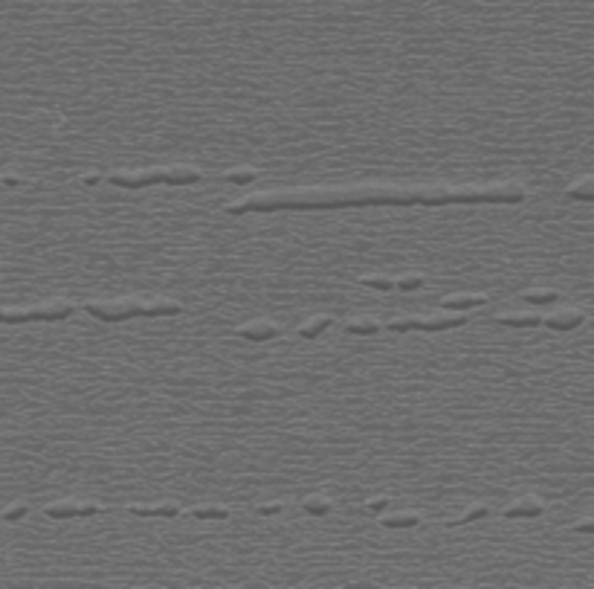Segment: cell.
I'll return each instance as SVG.
<instances>
[{"instance_id":"6da1fadb","label":"cell","mask_w":594,"mask_h":589,"mask_svg":"<svg viewBox=\"0 0 594 589\" xmlns=\"http://www.w3.org/2000/svg\"><path fill=\"white\" fill-rule=\"evenodd\" d=\"M441 206L458 203V189L453 186H348V189H304V192H284V195H250L232 201L226 206L229 215H244V212H278V209H337V206Z\"/></svg>"},{"instance_id":"7a4b0ae2","label":"cell","mask_w":594,"mask_h":589,"mask_svg":"<svg viewBox=\"0 0 594 589\" xmlns=\"http://www.w3.org/2000/svg\"><path fill=\"white\" fill-rule=\"evenodd\" d=\"M84 311L90 317H96L102 322H122L131 317H146V302H139L136 296H125V299H113V302H84Z\"/></svg>"},{"instance_id":"3957f363","label":"cell","mask_w":594,"mask_h":589,"mask_svg":"<svg viewBox=\"0 0 594 589\" xmlns=\"http://www.w3.org/2000/svg\"><path fill=\"white\" fill-rule=\"evenodd\" d=\"M467 317L461 314H438V317H397L389 322L392 331H449V328H464Z\"/></svg>"},{"instance_id":"277c9868","label":"cell","mask_w":594,"mask_h":589,"mask_svg":"<svg viewBox=\"0 0 594 589\" xmlns=\"http://www.w3.org/2000/svg\"><path fill=\"white\" fill-rule=\"evenodd\" d=\"M108 180L113 186H119V189H146V186H154V183H165V175L160 169H151V172H113Z\"/></svg>"},{"instance_id":"5b68a950","label":"cell","mask_w":594,"mask_h":589,"mask_svg":"<svg viewBox=\"0 0 594 589\" xmlns=\"http://www.w3.org/2000/svg\"><path fill=\"white\" fill-rule=\"evenodd\" d=\"M278 334V325L270 322V319H252V322H244L238 328V337L244 340H252V343H267Z\"/></svg>"},{"instance_id":"8992f818","label":"cell","mask_w":594,"mask_h":589,"mask_svg":"<svg viewBox=\"0 0 594 589\" xmlns=\"http://www.w3.org/2000/svg\"><path fill=\"white\" fill-rule=\"evenodd\" d=\"M542 514H545V502L539 497H531V493L505 508L508 520H525V517H542Z\"/></svg>"},{"instance_id":"52a82bcc","label":"cell","mask_w":594,"mask_h":589,"mask_svg":"<svg viewBox=\"0 0 594 589\" xmlns=\"http://www.w3.org/2000/svg\"><path fill=\"white\" fill-rule=\"evenodd\" d=\"M586 319L583 311H557V314H548L542 317V325L545 328H554V331H572V328H580Z\"/></svg>"},{"instance_id":"ba28073f","label":"cell","mask_w":594,"mask_h":589,"mask_svg":"<svg viewBox=\"0 0 594 589\" xmlns=\"http://www.w3.org/2000/svg\"><path fill=\"white\" fill-rule=\"evenodd\" d=\"M484 302H487V296H482V293H449L441 299V308L444 311H470Z\"/></svg>"},{"instance_id":"9c48e42d","label":"cell","mask_w":594,"mask_h":589,"mask_svg":"<svg viewBox=\"0 0 594 589\" xmlns=\"http://www.w3.org/2000/svg\"><path fill=\"white\" fill-rule=\"evenodd\" d=\"M162 175H165V183H172V186H188V183L203 180V172L195 166H169V169H162Z\"/></svg>"},{"instance_id":"30bf717a","label":"cell","mask_w":594,"mask_h":589,"mask_svg":"<svg viewBox=\"0 0 594 589\" xmlns=\"http://www.w3.org/2000/svg\"><path fill=\"white\" fill-rule=\"evenodd\" d=\"M125 511L134 514V517H165V520H172V517L180 514V508L174 502H160V505H136V502H131Z\"/></svg>"},{"instance_id":"8fae6325","label":"cell","mask_w":594,"mask_h":589,"mask_svg":"<svg viewBox=\"0 0 594 589\" xmlns=\"http://www.w3.org/2000/svg\"><path fill=\"white\" fill-rule=\"evenodd\" d=\"M79 511H82L79 500H58L44 508V514L50 517V520H70V517H79Z\"/></svg>"},{"instance_id":"7c38bea8","label":"cell","mask_w":594,"mask_h":589,"mask_svg":"<svg viewBox=\"0 0 594 589\" xmlns=\"http://www.w3.org/2000/svg\"><path fill=\"white\" fill-rule=\"evenodd\" d=\"M76 311V305L73 302H67V299H53V302H41V314L46 322H56V319H67L70 314Z\"/></svg>"},{"instance_id":"4fadbf2b","label":"cell","mask_w":594,"mask_h":589,"mask_svg":"<svg viewBox=\"0 0 594 589\" xmlns=\"http://www.w3.org/2000/svg\"><path fill=\"white\" fill-rule=\"evenodd\" d=\"M420 517L415 511H400V514H380V526L383 528H415Z\"/></svg>"},{"instance_id":"5bb4252c","label":"cell","mask_w":594,"mask_h":589,"mask_svg":"<svg viewBox=\"0 0 594 589\" xmlns=\"http://www.w3.org/2000/svg\"><path fill=\"white\" fill-rule=\"evenodd\" d=\"M183 305L174 299H148L146 302V317H177Z\"/></svg>"},{"instance_id":"9a60e30c","label":"cell","mask_w":594,"mask_h":589,"mask_svg":"<svg viewBox=\"0 0 594 589\" xmlns=\"http://www.w3.org/2000/svg\"><path fill=\"white\" fill-rule=\"evenodd\" d=\"M330 322H334V317H328V314H316V317H311L307 322H302V325H299V337H302V340H316V337L325 331V328H328Z\"/></svg>"},{"instance_id":"2e32d148","label":"cell","mask_w":594,"mask_h":589,"mask_svg":"<svg viewBox=\"0 0 594 589\" xmlns=\"http://www.w3.org/2000/svg\"><path fill=\"white\" fill-rule=\"evenodd\" d=\"M496 322L508 328H536L542 325V317L539 314H498Z\"/></svg>"},{"instance_id":"e0dca14e","label":"cell","mask_w":594,"mask_h":589,"mask_svg":"<svg viewBox=\"0 0 594 589\" xmlns=\"http://www.w3.org/2000/svg\"><path fill=\"white\" fill-rule=\"evenodd\" d=\"M380 328H383V325H380L374 317H351V319L345 322V331H348V334H356V337L377 334Z\"/></svg>"},{"instance_id":"ac0fdd59","label":"cell","mask_w":594,"mask_h":589,"mask_svg":"<svg viewBox=\"0 0 594 589\" xmlns=\"http://www.w3.org/2000/svg\"><path fill=\"white\" fill-rule=\"evenodd\" d=\"M487 514H490V508H487L484 502H475V505H470L461 517H453V520H444V526H449V528H456V526H467V523L482 520V517H487Z\"/></svg>"},{"instance_id":"d6986e66","label":"cell","mask_w":594,"mask_h":589,"mask_svg":"<svg viewBox=\"0 0 594 589\" xmlns=\"http://www.w3.org/2000/svg\"><path fill=\"white\" fill-rule=\"evenodd\" d=\"M568 198L574 201H594V177H580L565 189Z\"/></svg>"},{"instance_id":"ffe728a7","label":"cell","mask_w":594,"mask_h":589,"mask_svg":"<svg viewBox=\"0 0 594 589\" xmlns=\"http://www.w3.org/2000/svg\"><path fill=\"white\" fill-rule=\"evenodd\" d=\"M188 517H195V520H226L229 508L226 505H195L188 511Z\"/></svg>"},{"instance_id":"44dd1931","label":"cell","mask_w":594,"mask_h":589,"mask_svg":"<svg viewBox=\"0 0 594 589\" xmlns=\"http://www.w3.org/2000/svg\"><path fill=\"white\" fill-rule=\"evenodd\" d=\"M330 508H334V502H330L328 497H322V493L302 500V511L304 514H314V517H325V514H330Z\"/></svg>"},{"instance_id":"7402d4cb","label":"cell","mask_w":594,"mask_h":589,"mask_svg":"<svg viewBox=\"0 0 594 589\" xmlns=\"http://www.w3.org/2000/svg\"><path fill=\"white\" fill-rule=\"evenodd\" d=\"M0 322L20 325V322H35L32 308H0Z\"/></svg>"},{"instance_id":"603a6c76","label":"cell","mask_w":594,"mask_h":589,"mask_svg":"<svg viewBox=\"0 0 594 589\" xmlns=\"http://www.w3.org/2000/svg\"><path fill=\"white\" fill-rule=\"evenodd\" d=\"M360 281H363L366 288H374V291H392V288H397V279H392L386 273H366V276H360Z\"/></svg>"},{"instance_id":"cb8c5ba5","label":"cell","mask_w":594,"mask_h":589,"mask_svg":"<svg viewBox=\"0 0 594 589\" xmlns=\"http://www.w3.org/2000/svg\"><path fill=\"white\" fill-rule=\"evenodd\" d=\"M221 177L226 183H235V186H247V183H252L258 177V172L255 169H232V172H224Z\"/></svg>"},{"instance_id":"d4e9b609","label":"cell","mask_w":594,"mask_h":589,"mask_svg":"<svg viewBox=\"0 0 594 589\" xmlns=\"http://www.w3.org/2000/svg\"><path fill=\"white\" fill-rule=\"evenodd\" d=\"M522 299L531 305H551L560 299V293L557 291H522Z\"/></svg>"},{"instance_id":"484cf974","label":"cell","mask_w":594,"mask_h":589,"mask_svg":"<svg viewBox=\"0 0 594 589\" xmlns=\"http://www.w3.org/2000/svg\"><path fill=\"white\" fill-rule=\"evenodd\" d=\"M426 285V276L423 273H403L400 279H397V288L400 291H418V288H423Z\"/></svg>"},{"instance_id":"4316f807","label":"cell","mask_w":594,"mask_h":589,"mask_svg":"<svg viewBox=\"0 0 594 589\" xmlns=\"http://www.w3.org/2000/svg\"><path fill=\"white\" fill-rule=\"evenodd\" d=\"M27 514H30L27 502H12V505L4 508V520H6V523H18V520H23Z\"/></svg>"},{"instance_id":"83f0119b","label":"cell","mask_w":594,"mask_h":589,"mask_svg":"<svg viewBox=\"0 0 594 589\" xmlns=\"http://www.w3.org/2000/svg\"><path fill=\"white\" fill-rule=\"evenodd\" d=\"M284 511V502H261L258 508H255V514H264V517H273V514H281Z\"/></svg>"},{"instance_id":"f1b7e54d","label":"cell","mask_w":594,"mask_h":589,"mask_svg":"<svg viewBox=\"0 0 594 589\" xmlns=\"http://www.w3.org/2000/svg\"><path fill=\"white\" fill-rule=\"evenodd\" d=\"M366 508H368V511H374V514H383V511L389 508V497H374V500H368V502H366Z\"/></svg>"},{"instance_id":"f546056e","label":"cell","mask_w":594,"mask_h":589,"mask_svg":"<svg viewBox=\"0 0 594 589\" xmlns=\"http://www.w3.org/2000/svg\"><path fill=\"white\" fill-rule=\"evenodd\" d=\"M574 528H577L580 534H594V520H580Z\"/></svg>"},{"instance_id":"4dcf8cb0","label":"cell","mask_w":594,"mask_h":589,"mask_svg":"<svg viewBox=\"0 0 594 589\" xmlns=\"http://www.w3.org/2000/svg\"><path fill=\"white\" fill-rule=\"evenodd\" d=\"M0 183H6V186H18V183H20V177L6 172V175H0Z\"/></svg>"},{"instance_id":"1f68e13d","label":"cell","mask_w":594,"mask_h":589,"mask_svg":"<svg viewBox=\"0 0 594 589\" xmlns=\"http://www.w3.org/2000/svg\"><path fill=\"white\" fill-rule=\"evenodd\" d=\"M99 180H102V175H84V177H82V183H84V186H96Z\"/></svg>"}]
</instances>
